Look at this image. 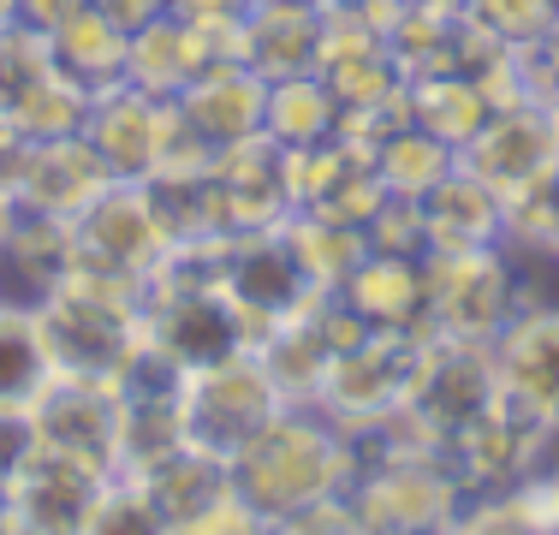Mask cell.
<instances>
[{
  "mask_svg": "<svg viewBox=\"0 0 559 535\" xmlns=\"http://www.w3.org/2000/svg\"><path fill=\"white\" fill-rule=\"evenodd\" d=\"M345 476H352V435L316 405H286L233 459L238 500L269 530L298 512H316V506L340 500Z\"/></svg>",
  "mask_w": 559,
  "mask_h": 535,
  "instance_id": "obj_1",
  "label": "cell"
},
{
  "mask_svg": "<svg viewBox=\"0 0 559 535\" xmlns=\"http://www.w3.org/2000/svg\"><path fill=\"white\" fill-rule=\"evenodd\" d=\"M36 321H43L48 357L60 374L119 381L126 364L143 352V292L126 280L90 274V268H72L55 286V298L36 310Z\"/></svg>",
  "mask_w": 559,
  "mask_h": 535,
  "instance_id": "obj_2",
  "label": "cell"
},
{
  "mask_svg": "<svg viewBox=\"0 0 559 535\" xmlns=\"http://www.w3.org/2000/svg\"><path fill=\"white\" fill-rule=\"evenodd\" d=\"M90 150L102 155V167L114 179H155V173H203L209 155L203 143L185 131L179 107L150 96L138 84H114L102 96H90V119H84Z\"/></svg>",
  "mask_w": 559,
  "mask_h": 535,
  "instance_id": "obj_3",
  "label": "cell"
},
{
  "mask_svg": "<svg viewBox=\"0 0 559 535\" xmlns=\"http://www.w3.org/2000/svg\"><path fill=\"white\" fill-rule=\"evenodd\" d=\"M500 405V374H495V345H464V340H435L423 333L417 374L399 405V423L423 440V447H452L476 417Z\"/></svg>",
  "mask_w": 559,
  "mask_h": 535,
  "instance_id": "obj_4",
  "label": "cell"
},
{
  "mask_svg": "<svg viewBox=\"0 0 559 535\" xmlns=\"http://www.w3.org/2000/svg\"><path fill=\"white\" fill-rule=\"evenodd\" d=\"M72 245H78V268L126 280V286H138V292L150 286L167 268V257L179 250L167 233V221H162V209H155L150 179H114L108 191L72 221Z\"/></svg>",
  "mask_w": 559,
  "mask_h": 535,
  "instance_id": "obj_5",
  "label": "cell"
},
{
  "mask_svg": "<svg viewBox=\"0 0 559 535\" xmlns=\"http://www.w3.org/2000/svg\"><path fill=\"white\" fill-rule=\"evenodd\" d=\"M524 304L530 298L518 292V268L506 245L429 257V321H423V333H435V340L495 345Z\"/></svg>",
  "mask_w": 559,
  "mask_h": 535,
  "instance_id": "obj_6",
  "label": "cell"
},
{
  "mask_svg": "<svg viewBox=\"0 0 559 535\" xmlns=\"http://www.w3.org/2000/svg\"><path fill=\"white\" fill-rule=\"evenodd\" d=\"M280 411H286V393L274 387V374L262 369L257 352H238L215 369L185 374V435H191V447L215 452L226 464H233Z\"/></svg>",
  "mask_w": 559,
  "mask_h": 535,
  "instance_id": "obj_7",
  "label": "cell"
},
{
  "mask_svg": "<svg viewBox=\"0 0 559 535\" xmlns=\"http://www.w3.org/2000/svg\"><path fill=\"white\" fill-rule=\"evenodd\" d=\"M215 268H221L226 298L245 310V321H250L257 340L269 328H280V321L304 316L310 304L328 298V292L310 280V268H304V257H298V245H292L286 226H262V233L221 238Z\"/></svg>",
  "mask_w": 559,
  "mask_h": 535,
  "instance_id": "obj_8",
  "label": "cell"
},
{
  "mask_svg": "<svg viewBox=\"0 0 559 535\" xmlns=\"http://www.w3.org/2000/svg\"><path fill=\"white\" fill-rule=\"evenodd\" d=\"M417 352H423V333L369 328L364 340L334 352V364L322 374V393H316V411H328L345 435L399 417V405L411 393V374H417Z\"/></svg>",
  "mask_w": 559,
  "mask_h": 535,
  "instance_id": "obj_9",
  "label": "cell"
},
{
  "mask_svg": "<svg viewBox=\"0 0 559 535\" xmlns=\"http://www.w3.org/2000/svg\"><path fill=\"white\" fill-rule=\"evenodd\" d=\"M286 167H292V214L369 226L388 209V185L376 173V150L357 143L352 131H334L328 143H310V150H286Z\"/></svg>",
  "mask_w": 559,
  "mask_h": 535,
  "instance_id": "obj_10",
  "label": "cell"
},
{
  "mask_svg": "<svg viewBox=\"0 0 559 535\" xmlns=\"http://www.w3.org/2000/svg\"><path fill=\"white\" fill-rule=\"evenodd\" d=\"M559 160V131H554V107L542 96H512L483 119L471 143L459 150V167H471L488 191L512 197L524 191L536 173H548Z\"/></svg>",
  "mask_w": 559,
  "mask_h": 535,
  "instance_id": "obj_11",
  "label": "cell"
},
{
  "mask_svg": "<svg viewBox=\"0 0 559 535\" xmlns=\"http://www.w3.org/2000/svg\"><path fill=\"white\" fill-rule=\"evenodd\" d=\"M43 452H60L72 464L114 476L119 471V387L90 374H55L43 399L31 405Z\"/></svg>",
  "mask_w": 559,
  "mask_h": 535,
  "instance_id": "obj_12",
  "label": "cell"
},
{
  "mask_svg": "<svg viewBox=\"0 0 559 535\" xmlns=\"http://www.w3.org/2000/svg\"><path fill=\"white\" fill-rule=\"evenodd\" d=\"M143 488L155 494V506H162L173 535H233V530L257 524L250 506L238 500L233 464L203 452V447H179L167 464H155L143 476Z\"/></svg>",
  "mask_w": 559,
  "mask_h": 535,
  "instance_id": "obj_13",
  "label": "cell"
},
{
  "mask_svg": "<svg viewBox=\"0 0 559 535\" xmlns=\"http://www.w3.org/2000/svg\"><path fill=\"white\" fill-rule=\"evenodd\" d=\"M495 374L506 405L559 440V304H524L495 340Z\"/></svg>",
  "mask_w": 559,
  "mask_h": 535,
  "instance_id": "obj_14",
  "label": "cell"
},
{
  "mask_svg": "<svg viewBox=\"0 0 559 535\" xmlns=\"http://www.w3.org/2000/svg\"><path fill=\"white\" fill-rule=\"evenodd\" d=\"M108 185H114V173L102 167V155L90 150L84 131H72V138H36V143H24V160L12 173V209L48 214V221L72 226Z\"/></svg>",
  "mask_w": 559,
  "mask_h": 535,
  "instance_id": "obj_15",
  "label": "cell"
},
{
  "mask_svg": "<svg viewBox=\"0 0 559 535\" xmlns=\"http://www.w3.org/2000/svg\"><path fill=\"white\" fill-rule=\"evenodd\" d=\"M102 482L108 476L90 471V464L36 452L24 464V476L12 488H0V535H78Z\"/></svg>",
  "mask_w": 559,
  "mask_h": 535,
  "instance_id": "obj_16",
  "label": "cell"
},
{
  "mask_svg": "<svg viewBox=\"0 0 559 535\" xmlns=\"http://www.w3.org/2000/svg\"><path fill=\"white\" fill-rule=\"evenodd\" d=\"M209 185L221 197L226 238L292 221V167H286V150L274 138H250V143L221 150L209 160Z\"/></svg>",
  "mask_w": 559,
  "mask_h": 535,
  "instance_id": "obj_17",
  "label": "cell"
},
{
  "mask_svg": "<svg viewBox=\"0 0 559 535\" xmlns=\"http://www.w3.org/2000/svg\"><path fill=\"white\" fill-rule=\"evenodd\" d=\"M173 107H179L185 131H191L209 155H221V150H233V143L262 138L269 78H257L245 60H221V66H209L197 84H185L179 96H173Z\"/></svg>",
  "mask_w": 559,
  "mask_h": 535,
  "instance_id": "obj_18",
  "label": "cell"
},
{
  "mask_svg": "<svg viewBox=\"0 0 559 535\" xmlns=\"http://www.w3.org/2000/svg\"><path fill=\"white\" fill-rule=\"evenodd\" d=\"M334 298L364 321V328L423 333V321H429V257L369 245V257L352 268V280H345Z\"/></svg>",
  "mask_w": 559,
  "mask_h": 535,
  "instance_id": "obj_19",
  "label": "cell"
},
{
  "mask_svg": "<svg viewBox=\"0 0 559 535\" xmlns=\"http://www.w3.org/2000/svg\"><path fill=\"white\" fill-rule=\"evenodd\" d=\"M322 43H328V7H316V0H257L238 19V60L269 84L316 72Z\"/></svg>",
  "mask_w": 559,
  "mask_h": 535,
  "instance_id": "obj_20",
  "label": "cell"
},
{
  "mask_svg": "<svg viewBox=\"0 0 559 535\" xmlns=\"http://www.w3.org/2000/svg\"><path fill=\"white\" fill-rule=\"evenodd\" d=\"M411 209H417V226H423L429 257L506 245V197L488 191L471 167H452L447 179H435L423 197H411Z\"/></svg>",
  "mask_w": 559,
  "mask_h": 535,
  "instance_id": "obj_21",
  "label": "cell"
},
{
  "mask_svg": "<svg viewBox=\"0 0 559 535\" xmlns=\"http://www.w3.org/2000/svg\"><path fill=\"white\" fill-rule=\"evenodd\" d=\"M72 268H78L72 226L48 221V214L12 209L7 233H0V304H12V310H43Z\"/></svg>",
  "mask_w": 559,
  "mask_h": 535,
  "instance_id": "obj_22",
  "label": "cell"
},
{
  "mask_svg": "<svg viewBox=\"0 0 559 535\" xmlns=\"http://www.w3.org/2000/svg\"><path fill=\"white\" fill-rule=\"evenodd\" d=\"M126 54H131V31H119L108 12L84 7L48 36V60H55L60 78H72L84 96H102V90L126 84Z\"/></svg>",
  "mask_w": 559,
  "mask_h": 535,
  "instance_id": "obj_23",
  "label": "cell"
},
{
  "mask_svg": "<svg viewBox=\"0 0 559 535\" xmlns=\"http://www.w3.org/2000/svg\"><path fill=\"white\" fill-rule=\"evenodd\" d=\"M495 90L476 84V78L464 72H441V78H411L405 84V114L417 119L429 138L452 143V150H464V143L483 131V119L495 114Z\"/></svg>",
  "mask_w": 559,
  "mask_h": 535,
  "instance_id": "obj_24",
  "label": "cell"
},
{
  "mask_svg": "<svg viewBox=\"0 0 559 535\" xmlns=\"http://www.w3.org/2000/svg\"><path fill=\"white\" fill-rule=\"evenodd\" d=\"M345 126V107L328 90L322 72H298V78H274L269 84V114H262V138H274L280 150H310L328 143Z\"/></svg>",
  "mask_w": 559,
  "mask_h": 535,
  "instance_id": "obj_25",
  "label": "cell"
},
{
  "mask_svg": "<svg viewBox=\"0 0 559 535\" xmlns=\"http://www.w3.org/2000/svg\"><path fill=\"white\" fill-rule=\"evenodd\" d=\"M55 357H48L36 310L0 304V411H31L55 387Z\"/></svg>",
  "mask_w": 559,
  "mask_h": 535,
  "instance_id": "obj_26",
  "label": "cell"
},
{
  "mask_svg": "<svg viewBox=\"0 0 559 535\" xmlns=\"http://www.w3.org/2000/svg\"><path fill=\"white\" fill-rule=\"evenodd\" d=\"M452 167H459V150L441 138H429L411 114L376 138V173H381V185H388V197H405L411 203V197H423L435 179H447Z\"/></svg>",
  "mask_w": 559,
  "mask_h": 535,
  "instance_id": "obj_27",
  "label": "cell"
},
{
  "mask_svg": "<svg viewBox=\"0 0 559 535\" xmlns=\"http://www.w3.org/2000/svg\"><path fill=\"white\" fill-rule=\"evenodd\" d=\"M78 535H173V524L162 518L155 494L143 488V476L114 471V476L96 488L90 518H84V530H78Z\"/></svg>",
  "mask_w": 559,
  "mask_h": 535,
  "instance_id": "obj_28",
  "label": "cell"
},
{
  "mask_svg": "<svg viewBox=\"0 0 559 535\" xmlns=\"http://www.w3.org/2000/svg\"><path fill=\"white\" fill-rule=\"evenodd\" d=\"M554 245H559V160L548 173H536L524 191L506 197V250L554 257Z\"/></svg>",
  "mask_w": 559,
  "mask_h": 535,
  "instance_id": "obj_29",
  "label": "cell"
},
{
  "mask_svg": "<svg viewBox=\"0 0 559 535\" xmlns=\"http://www.w3.org/2000/svg\"><path fill=\"white\" fill-rule=\"evenodd\" d=\"M12 126L24 131V138H72V131H84V119H90V96L72 84V78H60V72H48L43 84L31 90L19 107H12Z\"/></svg>",
  "mask_w": 559,
  "mask_h": 535,
  "instance_id": "obj_30",
  "label": "cell"
},
{
  "mask_svg": "<svg viewBox=\"0 0 559 535\" xmlns=\"http://www.w3.org/2000/svg\"><path fill=\"white\" fill-rule=\"evenodd\" d=\"M48 72H55L48 36L24 31V24H0V114H12Z\"/></svg>",
  "mask_w": 559,
  "mask_h": 535,
  "instance_id": "obj_31",
  "label": "cell"
},
{
  "mask_svg": "<svg viewBox=\"0 0 559 535\" xmlns=\"http://www.w3.org/2000/svg\"><path fill=\"white\" fill-rule=\"evenodd\" d=\"M464 12H471L488 36H500L506 48L542 43V36L559 24V0H471Z\"/></svg>",
  "mask_w": 559,
  "mask_h": 535,
  "instance_id": "obj_32",
  "label": "cell"
},
{
  "mask_svg": "<svg viewBox=\"0 0 559 535\" xmlns=\"http://www.w3.org/2000/svg\"><path fill=\"white\" fill-rule=\"evenodd\" d=\"M506 500L518 506V518H524L536 535H559V440L548 452L536 459V471H530L524 482H518Z\"/></svg>",
  "mask_w": 559,
  "mask_h": 535,
  "instance_id": "obj_33",
  "label": "cell"
},
{
  "mask_svg": "<svg viewBox=\"0 0 559 535\" xmlns=\"http://www.w3.org/2000/svg\"><path fill=\"white\" fill-rule=\"evenodd\" d=\"M441 535H536V530L518 518V506L506 494H471Z\"/></svg>",
  "mask_w": 559,
  "mask_h": 535,
  "instance_id": "obj_34",
  "label": "cell"
},
{
  "mask_svg": "<svg viewBox=\"0 0 559 535\" xmlns=\"http://www.w3.org/2000/svg\"><path fill=\"white\" fill-rule=\"evenodd\" d=\"M36 452H43V440H36L31 411H0V488H12Z\"/></svg>",
  "mask_w": 559,
  "mask_h": 535,
  "instance_id": "obj_35",
  "label": "cell"
},
{
  "mask_svg": "<svg viewBox=\"0 0 559 535\" xmlns=\"http://www.w3.org/2000/svg\"><path fill=\"white\" fill-rule=\"evenodd\" d=\"M90 0H19V19L12 24H24V31H36V36H55L72 12H84Z\"/></svg>",
  "mask_w": 559,
  "mask_h": 535,
  "instance_id": "obj_36",
  "label": "cell"
},
{
  "mask_svg": "<svg viewBox=\"0 0 559 535\" xmlns=\"http://www.w3.org/2000/svg\"><path fill=\"white\" fill-rule=\"evenodd\" d=\"M96 12H108V19L119 24V31H143V24H155V19H167L173 12V0H90Z\"/></svg>",
  "mask_w": 559,
  "mask_h": 535,
  "instance_id": "obj_37",
  "label": "cell"
},
{
  "mask_svg": "<svg viewBox=\"0 0 559 535\" xmlns=\"http://www.w3.org/2000/svg\"><path fill=\"white\" fill-rule=\"evenodd\" d=\"M257 0H173V12L185 19H203V24H238Z\"/></svg>",
  "mask_w": 559,
  "mask_h": 535,
  "instance_id": "obj_38",
  "label": "cell"
},
{
  "mask_svg": "<svg viewBox=\"0 0 559 535\" xmlns=\"http://www.w3.org/2000/svg\"><path fill=\"white\" fill-rule=\"evenodd\" d=\"M19 19V0H0V24H12Z\"/></svg>",
  "mask_w": 559,
  "mask_h": 535,
  "instance_id": "obj_39",
  "label": "cell"
},
{
  "mask_svg": "<svg viewBox=\"0 0 559 535\" xmlns=\"http://www.w3.org/2000/svg\"><path fill=\"white\" fill-rule=\"evenodd\" d=\"M7 221H12V197L0 191V233H7Z\"/></svg>",
  "mask_w": 559,
  "mask_h": 535,
  "instance_id": "obj_40",
  "label": "cell"
},
{
  "mask_svg": "<svg viewBox=\"0 0 559 535\" xmlns=\"http://www.w3.org/2000/svg\"><path fill=\"white\" fill-rule=\"evenodd\" d=\"M417 7H459V12H464L471 0H417Z\"/></svg>",
  "mask_w": 559,
  "mask_h": 535,
  "instance_id": "obj_41",
  "label": "cell"
},
{
  "mask_svg": "<svg viewBox=\"0 0 559 535\" xmlns=\"http://www.w3.org/2000/svg\"><path fill=\"white\" fill-rule=\"evenodd\" d=\"M548 107H554V131H559V90H554V96H548Z\"/></svg>",
  "mask_w": 559,
  "mask_h": 535,
  "instance_id": "obj_42",
  "label": "cell"
},
{
  "mask_svg": "<svg viewBox=\"0 0 559 535\" xmlns=\"http://www.w3.org/2000/svg\"><path fill=\"white\" fill-rule=\"evenodd\" d=\"M554 262H559V245H554Z\"/></svg>",
  "mask_w": 559,
  "mask_h": 535,
  "instance_id": "obj_43",
  "label": "cell"
}]
</instances>
